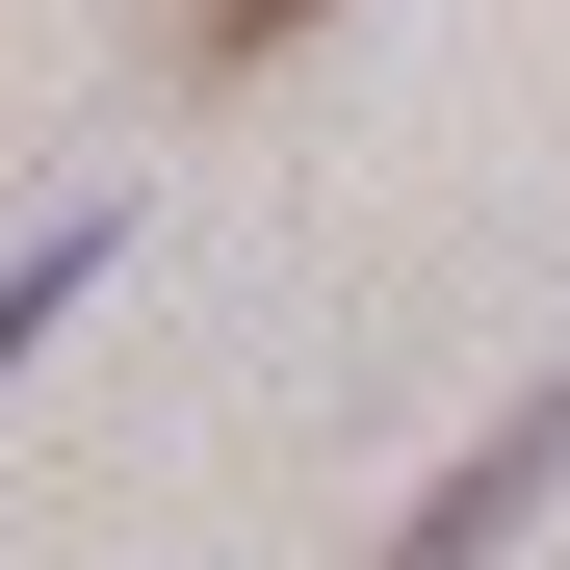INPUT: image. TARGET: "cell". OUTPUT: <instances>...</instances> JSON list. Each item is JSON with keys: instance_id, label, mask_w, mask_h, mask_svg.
Segmentation results:
<instances>
[{"instance_id": "6da1fadb", "label": "cell", "mask_w": 570, "mask_h": 570, "mask_svg": "<svg viewBox=\"0 0 570 570\" xmlns=\"http://www.w3.org/2000/svg\"><path fill=\"white\" fill-rule=\"evenodd\" d=\"M544 493H570V390H544V415H493V441H466V466H441V493H415L390 544H363V570H493Z\"/></svg>"}, {"instance_id": "7a4b0ae2", "label": "cell", "mask_w": 570, "mask_h": 570, "mask_svg": "<svg viewBox=\"0 0 570 570\" xmlns=\"http://www.w3.org/2000/svg\"><path fill=\"white\" fill-rule=\"evenodd\" d=\"M105 259H130V234H105V208H52V234H27V259H0V390H27V337H52V312H78V285H105Z\"/></svg>"}]
</instances>
